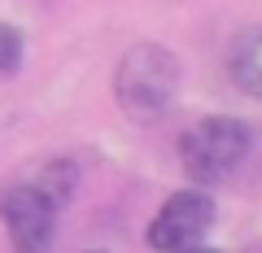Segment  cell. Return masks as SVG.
Wrapping results in <instances>:
<instances>
[{"instance_id":"6da1fadb","label":"cell","mask_w":262,"mask_h":253,"mask_svg":"<svg viewBox=\"0 0 262 253\" xmlns=\"http://www.w3.org/2000/svg\"><path fill=\"white\" fill-rule=\"evenodd\" d=\"M179 57L158 39H140L118 57L114 66V101H118L122 118L136 127H153L170 113L179 96Z\"/></svg>"},{"instance_id":"7a4b0ae2","label":"cell","mask_w":262,"mask_h":253,"mask_svg":"<svg viewBox=\"0 0 262 253\" xmlns=\"http://www.w3.org/2000/svg\"><path fill=\"white\" fill-rule=\"evenodd\" d=\"M249 153V122L227 118V113H206V118L188 122L179 135V166H184L192 188L223 183Z\"/></svg>"},{"instance_id":"3957f363","label":"cell","mask_w":262,"mask_h":253,"mask_svg":"<svg viewBox=\"0 0 262 253\" xmlns=\"http://www.w3.org/2000/svg\"><path fill=\"white\" fill-rule=\"evenodd\" d=\"M210 227H214V197L206 188H179L144 227V244L153 253H188L210 236Z\"/></svg>"},{"instance_id":"277c9868","label":"cell","mask_w":262,"mask_h":253,"mask_svg":"<svg viewBox=\"0 0 262 253\" xmlns=\"http://www.w3.org/2000/svg\"><path fill=\"white\" fill-rule=\"evenodd\" d=\"M57 214H61V205L48 197L35 179L13 183L0 197V223H5V232H9L18 253H48L53 232H57Z\"/></svg>"},{"instance_id":"5b68a950","label":"cell","mask_w":262,"mask_h":253,"mask_svg":"<svg viewBox=\"0 0 262 253\" xmlns=\"http://www.w3.org/2000/svg\"><path fill=\"white\" fill-rule=\"evenodd\" d=\"M227 79L236 92L262 101V27H245L227 44Z\"/></svg>"},{"instance_id":"8992f818","label":"cell","mask_w":262,"mask_h":253,"mask_svg":"<svg viewBox=\"0 0 262 253\" xmlns=\"http://www.w3.org/2000/svg\"><path fill=\"white\" fill-rule=\"evenodd\" d=\"M35 183L44 188L48 197L57 201V205H66V201L75 197V183H79V166L70 157H57V162H48L44 170L35 175Z\"/></svg>"},{"instance_id":"52a82bcc","label":"cell","mask_w":262,"mask_h":253,"mask_svg":"<svg viewBox=\"0 0 262 253\" xmlns=\"http://www.w3.org/2000/svg\"><path fill=\"white\" fill-rule=\"evenodd\" d=\"M22 57H27V39H22V31L9 27V22H0V75H5V79L18 75Z\"/></svg>"},{"instance_id":"ba28073f","label":"cell","mask_w":262,"mask_h":253,"mask_svg":"<svg viewBox=\"0 0 262 253\" xmlns=\"http://www.w3.org/2000/svg\"><path fill=\"white\" fill-rule=\"evenodd\" d=\"M188 253H223V249H210V244H196V249H188Z\"/></svg>"},{"instance_id":"9c48e42d","label":"cell","mask_w":262,"mask_h":253,"mask_svg":"<svg viewBox=\"0 0 262 253\" xmlns=\"http://www.w3.org/2000/svg\"><path fill=\"white\" fill-rule=\"evenodd\" d=\"M92 253H105V249H92Z\"/></svg>"}]
</instances>
